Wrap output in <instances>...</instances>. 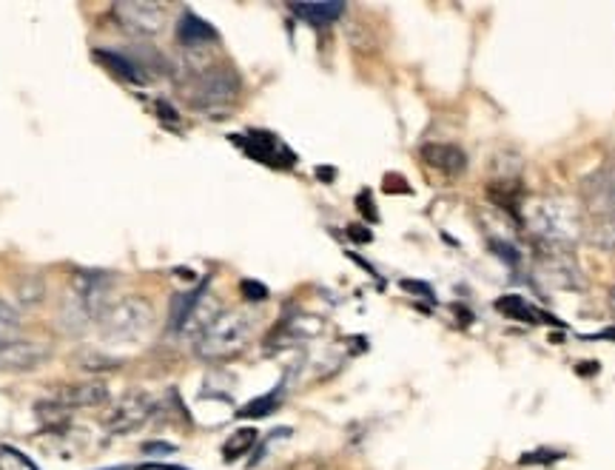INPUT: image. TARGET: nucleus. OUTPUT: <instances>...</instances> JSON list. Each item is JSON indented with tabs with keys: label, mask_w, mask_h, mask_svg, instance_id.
I'll return each mask as SVG.
<instances>
[{
	"label": "nucleus",
	"mask_w": 615,
	"mask_h": 470,
	"mask_svg": "<svg viewBox=\"0 0 615 470\" xmlns=\"http://www.w3.org/2000/svg\"><path fill=\"white\" fill-rule=\"evenodd\" d=\"M524 226L550 251H570L584 237L581 208L567 197H535L521 203Z\"/></svg>",
	"instance_id": "nucleus-1"
},
{
	"label": "nucleus",
	"mask_w": 615,
	"mask_h": 470,
	"mask_svg": "<svg viewBox=\"0 0 615 470\" xmlns=\"http://www.w3.org/2000/svg\"><path fill=\"white\" fill-rule=\"evenodd\" d=\"M111 282L114 277L109 272H97V268L74 272L69 282V297L60 309V323L67 325L69 332H83L86 325L97 323V316L109 305Z\"/></svg>",
	"instance_id": "nucleus-2"
},
{
	"label": "nucleus",
	"mask_w": 615,
	"mask_h": 470,
	"mask_svg": "<svg viewBox=\"0 0 615 470\" xmlns=\"http://www.w3.org/2000/svg\"><path fill=\"white\" fill-rule=\"evenodd\" d=\"M254 328L256 320L249 314V311H222L212 325L208 332L194 342V351L203 362H226L240 357L249 342L254 339Z\"/></svg>",
	"instance_id": "nucleus-3"
},
{
	"label": "nucleus",
	"mask_w": 615,
	"mask_h": 470,
	"mask_svg": "<svg viewBox=\"0 0 615 470\" xmlns=\"http://www.w3.org/2000/svg\"><path fill=\"white\" fill-rule=\"evenodd\" d=\"M242 81L228 63H212L203 72L191 74L185 100L200 115H226L240 100Z\"/></svg>",
	"instance_id": "nucleus-4"
},
{
	"label": "nucleus",
	"mask_w": 615,
	"mask_h": 470,
	"mask_svg": "<svg viewBox=\"0 0 615 470\" xmlns=\"http://www.w3.org/2000/svg\"><path fill=\"white\" fill-rule=\"evenodd\" d=\"M154 325V309L146 297L129 294L109 302L97 316V332L106 342H137Z\"/></svg>",
	"instance_id": "nucleus-5"
},
{
	"label": "nucleus",
	"mask_w": 615,
	"mask_h": 470,
	"mask_svg": "<svg viewBox=\"0 0 615 470\" xmlns=\"http://www.w3.org/2000/svg\"><path fill=\"white\" fill-rule=\"evenodd\" d=\"M111 12L129 35L137 37L160 35L169 26V7L154 3V0H123V3H114Z\"/></svg>",
	"instance_id": "nucleus-6"
},
{
	"label": "nucleus",
	"mask_w": 615,
	"mask_h": 470,
	"mask_svg": "<svg viewBox=\"0 0 615 470\" xmlns=\"http://www.w3.org/2000/svg\"><path fill=\"white\" fill-rule=\"evenodd\" d=\"M154 413H157V399L152 394L134 390V394H125L118 402L109 405V411L102 413V427L109 434H129V431L146 425Z\"/></svg>",
	"instance_id": "nucleus-7"
},
{
	"label": "nucleus",
	"mask_w": 615,
	"mask_h": 470,
	"mask_svg": "<svg viewBox=\"0 0 615 470\" xmlns=\"http://www.w3.org/2000/svg\"><path fill=\"white\" fill-rule=\"evenodd\" d=\"M51 357L49 342H40V339H9V342H0V371L3 374H26V371H35V367L46 365Z\"/></svg>",
	"instance_id": "nucleus-8"
},
{
	"label": "nucleus",
	"mask_w": 615,
	"mask_h": 470,
	"mask_svg": "<svg viewBox=\"0 0 615 470\" xmlns=\"http://www.w3.org/2000/svg\"><path fill=\"white\" fill-rule=\"evenodd\" d=\"M55 402L67 411H81V408H100V405L111 402V390L109 385L100 383V379H92V383H74L60 388L55 394Z\"/></svg>",
	"instance_id": "nucleus-9"
},
{
	"label": "nucleus",
	"mask_w": 615,
	"mask_h": 470,
	"mask_svg": "<svg viewBox=\"0 0 615 470\" xmlns=\"http://www.w3.org/2000/svg\"><path fill=\"white\" fill-rule=\"evenodd\" d=\"M222 314V302L217 300V294H212L208 291V286H203V291H200V297H197V302L191 305V311H189V316L183 320V325L177 328V334L180 337H189V339H194L197 342L200 337H203L205 332H208V325L217 320V316Z\"/></svg>",
	"instance_id": "nucleus-10"
},
{
	"label": "nucleus",
	"mask_w": 615,
	"mask_h": 470,
	"mask_svg": "<svg viewBox=\"0 0 615 470\" xmlns=\"http://www.w3.org/2000/svg\"><path fill=\"white\" fill-rule=\"evenodd\" d=\"M419 155H422V162L427 169L439 171L445 177H459L468 169V157L454 143H425Z\"/></svg>",
	"instance_id": "nucleus-11"
},
{
	"label": "nucleus",
	"mask_w": 615,
	"mask_h": 470,
	"mask_svg": "<svg viewBox=\"0 0 615 470\" xmlns=\"http://www.w3.org/2000/svg\"><path fill=\"white\" fill-rule=\"evenodd\" d=\"M177 40L185 52H203V49L217 44V29L194 12H183V17L177 21Z\"/></svg>",
	"instance_id": "nucleus-12"
},
{
	"label": "nucleus",
	"mask_w": 615,
	"mask_h": 470,
	"mask_svg": "<svg viewBox=\"0 0 615 470\" xmlns=\"http://www.w3.org/2000/svg\"><path fill=\"white\" fill-rule=\"evenodd\" d=\"M242 148L249 152L254 160L272 162V166H291L293 155L288 152L272 132H249L242 140Z\"/></svg>",
	"instance_id": "nucleus-13"
},
{
	"label": "nucleus",
	"mask_w": 615,
	"mask_h": 470,
	"mask_svg": "<svg viewBox=\"0 0 615 470\" xmlns=\"http://www.w3.org/2000/svg\"><path fill=\"white\" fill-rule=\"evenodd\" d=\"M291 12L311 26H328L342 17L345 3H293Z\"/></svg>",
	"instance_id": "nucleus-14"
},
{
	"label": "nucleus",
	"mask_w": 615,
	"mask_h": 470,
	"mask_svg": "<svg viewBox=\"0 0 615 470\" xmlns=\"http://www.w3.org/2000/svg\"><path fill=\"white\" fill-rule=\"evenodd\" d=\"M97 60H102V67L109 69V72H114L120 77V81L125 83H143L146 81V74H143V69H140L137 60L125 58V55L120 52H95Z\"/></svg>",
	"instance_id": "nucleus-15"
},
{
	"label": "nucleus",
	"mask_w": 615,
	"mask_h": 470,
	"mask_svg": "<svg viewBox=\"0 0 615 470\" xmlns=\"http://www.w3.org/2000/svg\"><path fill=\"white\" fill-rule=\"evenodd\" d=\"M46 297V282L40 274H23L21 279H15V300L21 305H37Z\"/></svg>",
	"instance_id": "nucleus-16"
},
{
	"label": "nucleus",
	"mask_w": 615,
	"mask_h": 470,
	"mask_svg": "<svg viewBox=\"0 0 615 470\" xmlns=\"http://www.w3.org/2000/svg\"><path fill=\"white\" fill-rule=\"evenodd\" d=\"M254 445H256L254 427H237L234 434L226 439V445H222V456H226V462H237L240 456L251 454Z\"/></svg>",
	"instance_id": "nucleus-17"
},
{
	"label": "nucleus",
	"mask_w": 615,
	"mask_h": 470,
	"mask_svg": "<svg viewBox=\"0 0 615 470\" xmlns=\"http://www.w3.org/2000/svg\"><path fill=\"white\" fill-rule=\"evenodd\" d=\"M200 291H203V286L197 288V291H180V294L174 297V302H171V316H169V328L171 332H177L180 325H183V320L189 316L191 305L197 302Z\"/></svg>",
	"instance_id": "nucleus-18"
},
{
	"label": "nucleus",
	"mask_w": 615,
	"mask_h": 470,
	"mask_svg": "<svg viewBox=\"0 0 615 470\" xmlns=\"http://www.w3.org/2000/svg\"><path fill=\"white\" fill-rule=\"evenodd\" d=\"M0 470H37V465L21 450L0 445Z\"/></svg>",
	"instance_id": "nucleus-19"
},
{
	"label": "nucleus",
	"mask_w": 615,
	"mask_h": 470,
	"mask_svg": "<svg viewBox=\"0 0 615 470\" xmlns=\"http://www.w3.org/2000/svg\"><path fill=\"white\" fill-rule=\"evenodd\" d=\"M120 360H114V357H100V353L95 351H86L81 357V367H86V371H109V367H118Z\"/></svg>",
	"instance_id": "nucleus-20"
},
{
	"label": "nucleus",
	"mask_w": 615,
	"mask_h": 470,
	"mask_svg": "<svg viewBox=\"0 0 615 470\" xmlns=\"http://www.w3.org/2000/svg\"><path fill=\"white\" fill-rule=\"evenodd\" d=\"M242 294H245V300L260 302L268 297V288L260 286V282H251V279H245V282H242Z\"/></svg>",
	"instance_id": "nucleus-21"
},
{
	"label": "nucleus",
	"mask_w": 615,
	"mask_h": 470,
	"mask_svg": "<svg viewBox=\"0 0 615 470\" xmlns=\"http://www.w3.org/2000/svg\"><path fill=\"white\" fill-rule=\"evenodd\" d=\"M607 200H610V208H613V214H615V177L610 180V185H607Z\"/></svg>",
	"instance_id": "nucleus-22"
},
{
	"label": "nucleus",
	"mask_w": 615,
	"mask_h": 470,
	"mask_svg": "<svg viewBox=\"0 0 615 470\" xmlns=\"http://www.w3.org/2000/svg\"><path fill=\"white\" fill-rule=\"evenodd\" d=\"M146 470H183V468H162V465H152V468H146Z\"/></svg>",
	"instance_id": "nucleus-23"
},
{
	"label": "nucleus",
	"mask_w": 615,
	"mask_h": 470,
	"mask_svg": "<svg viewBox=\"0 0 615 470\" xmlns=\"http://www.w3.org/2000/svg\"><path fill=\"white\" fill-rule=\"evenodd\" d=\"M610 309H613V316H615V291L610 294Z\"/></svg>",
	"instance_id": "nucleus-24"
}]
</instances>
